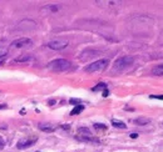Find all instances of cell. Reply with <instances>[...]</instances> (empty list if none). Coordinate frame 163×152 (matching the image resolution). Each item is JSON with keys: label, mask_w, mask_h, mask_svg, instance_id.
Masks as SVG:
<instances>
[{"label": "cell", "mask_w": 163, "mask_h": 152, "mask_svg": "<svg viewBox=\"0 0 163 152\" xmlns=\"http://www.w3.org/2000/svg\"><path fill=\"white\" fill-rule=\"evenodd\" d=\"M70 66H71V64L65 59H57V60H53L48 64V67L53 71H67L70 69Z\"/></svg>", "instance_id": "cell-1"}, {"label": "cell", "mask_w": 163, "mask_h": 152, "mask_svg": "<svg viewBox=\"0 0 163 152\" xmlns=\"http://www.w3.org/2000/svg\"><path fill=\"white\" fill-rule=\"evenodd\" d=\"M108 64H109V60L108 59H100V60H97L92 64H89L84 67V71L87 72H99V71H103Z\"/></svg>", "instance_id": "cell-2"}, {"label": "cell", "mask_w": 163, "mask_h": 152, "mask_svg": "<svg viewBox=\"0 0 163 152\" xmlns=\"http://www.w3.org/2000/svg\"><path fill=\"white\" fill-rule=\"evenodd\" d=\"M133 61H134V59L132 56H122V58H119L118 60H116V63L113 65V70L114 71H123L127 67H129L133 64Z\"/></svg>", "instance_id": "cell-3"}, {"label": "cell", "mask_w": 163, "mask_h": 152, "mask_svg": "<svg viewBox=\"0 0 163 152\" xmlns=\"http://www.w3.org/2000/svg\"><path fill=\"white\" fill-rule=\"evenodd\" d=\"M49 49L51 50H63L68 46V40L65 39H55V40H51L48 43L47 45Z\"/></svg>", "instance_id": "cell-4"}, {"label": "cell", "mask_w": 163, "mask_h": 152, "mask_svg": "<svg viewBox=\"0 0 163 152\" xmlns=\"http://www.w3.org/2000/svg\"><path fill=\"white\" fill-rule=\"evenodd\" d=\"M37 137H30V139H22L18 141L16 143V147L19 148V150H24V148H28L30 146H33L35 142H37Z\"/></svg>", "instance_id": "cell-5"}, {"label": "cell", "mask_w": 163, "mask_h": 152, "mask_svg": "<svg viewBox=\"0 0 163 152\" xmlns=\"http://www.w3.org/2000/svg\"><path fill=\"white\" fill-rule=\"evenodd\" d=\"M30 45H33V41L30 39H28V37H22V39H18V40L11 43V46L16 48V49L26 48V46H30Z\"/></svg>", "instance_id": "cell-6"}, {"label": "cell", "mask_w": 163, "mask_h": 152, "mask_svg": "<svg viewBox=\"0 0 163 152\" xmlns=\"http://www.w3.org/2000/svg\"><path fill=\"white\" fill-rule=\"evenodd\" d=\"M99 54H100V51H98V50H85V51L82 52V55L79 56V59L82 61H87L89 59L96 58V56H98Z\"/></svg>", "instance_id": "cell-7"}, {"label": "cell", "mask_w": 163, "mask_h": 152, "mask_svg": "<svg viewBox=\"0 0 163 152\" xmlns=\"http://www.w3.org/2000/svg\"><path fill=\"white\" fill-rule=\"evenodd\" d=\"M60 9L59 5H47L42 9V13H45V14H53V13H57L58 10Z\"/></svg>", "instance_id": "cell-8"}, {"label": "cell", "mask_w": 163, "mask_h": 152, "mask_svg": "<svg viewBox=\"0 0 163 152\" xmlns=\"http://www.w3.org/2000/svg\"><path fill=\"white\" fill-rule=\"evenodd\" d=\"M38 127L43 132H53L54 130H55V126L51 125V124H39Z\"/></svg>", "instance_id": "cell-9"}, {"label": "cell", "mask_w": 163, "mask_h": 152, "mask_svg": "<svg viewBox=\"0 0 163 152\" xmlns=\"http://www.w3.org/2000/svg\"><path fill=\"white\" fill-rule=\"evenodd\" d=\"M78 135L80 137H90L92 136V132H90V130L87 128V127H79L78 128Z\"/></svg>", "instance_id": "cell-10"}, {"label": "cell", "mask_w": 163, "mask_h": 152, "mask_svg": "<svg viewBox=\"0 0 163 152\" xmlns=\"http://www.w3.org/2000/svg\"><path fill=\"white\" fill-rule=\"evenodd\" d=\"M152 74L154 76H163V64H159L152 69Z\"/></svg>", "instance_id": "cell-11"}, {"label": "cell", "mask_w": 163, "mask_h": 152, "mask_svg": "<svg viewBox=\"0 0 163 152\" xmlns=\"http://www.w3.org/2000/svg\"><path fill=\"white\" fill-rule=\"evenodd\" d=\"M133 122H134L136 125L144 126V125H148V124H151V120H149V119H146V117H138V119L133 120Z\"/></svg>", "instance_id": "cell-12"}, {"label": "cell", "mask_w": 163, "mask_h": 152, "mask_svg": "<svg viewBox=\"0 0 163 152\" xmlns=\"http://www.w3.org/2000/svg\"><path fill=\"white\" fill-rule=\"evenodd\" d=\"M77 139L79 141H84V142H94V143H98L99 140L98 139H94L93 136H90V137H80V136H77Z\"/></svg>", "instance_id": "cell-13"}, {"label": "cell", "mask_w": 163, "mask_h": 152, "mask_svg": "<svg viewBox=\"0 0 163 152\" xmlns=\"http://www.w3.org/2000/svg\"><path fill=\"white\" fill-rule=\"evenodd\" d=\"M84 110V106L83 105H78V106H75L73 110H71V112H70V115L71 116H75V115H79V113L82 112Z\"/></svg>", "instance_id": "cell-14"}, {"label": "cell", "mask_w": 163, "mask_h": 152, "mask_svg": "<svg viewBox=\"0 0 163 152\" xmlns=\"http://www.w3.org/2000/svg\"><path fill=\"white\" fill-rule=\"evenodd\" d=\"M112 125L117 128H127V125L123 121H118V120H112Z\"/></svg>", "instance_id": "cell-15"}, {"label": "cell", "mask_w": 163, "mask_h": 152, "mask_svg": "<svg viewBox=\"0 0 163 152\" xmlns=\"http://www.w3.org/2000/svg\"><path fill=\"white\" fill-rule=\"evenodd\" d=\"M30 60H31V56H30V55H23V56H20V58L15 59L16 63H28V61H30Z\"/></svg>", "instance_id": "cell-16"}, {"label": "cell", "mask_w": 163, "mask_h": 152, "mask_svg": "<svg viewBox=\"0 0 163 152\" xmlns=\"http://www.w3.org/2000/svg\"><path fill=\"white\" fill-rule=\"evenodd\" d=\"M105 89H107V85L103 84V82H100V84H98L96 87H93L92 90H93V91H99V90H105Z\"/></svg>", "instance_id": "cell-17"}, {"label": "cell", "mask_w": 163, "mask_h": 152, "mask_svg": "<svg viewBox=\"0 0 163 152\" xmlns=\"http://www.w3.org/2000/svg\"><path fill=\"white\" fill-rule=\"evenodd\" d=\"M94 128L96 130H107V126L103 124H94Z\"/></svg>", "instance_id": "cell-18"}, {"label": "cell", "mask_w": 163, "mask_h": 152, "mask_svg": "<svg viewBox=\"0 0 163 152\" xmlns=\"http://www.w3.org/2000/svg\"><path fill=\"white\" fill-rule=\"evenodd\" d=\"M6 54H8V50H6L5 48H2V46H0V59L4 58Z\"/></svg>", "instance_id": "cell-19"}, {"label": "cell", "mask_w": 163, "mask_h": 152, "mask_svg": "<svg viewBox=\"0 0 163 152\" xmlns=\"http://www.w3.org/2000/svg\"><path fill=\"white\" fill-rule=\"evenodd\" d=\"M69 102H70V104H73V105H75V106L80 105V100H78V99H70Z\"/></svg>", "instance_id": "cell-20"}, {"label": "cell", "mask_w": 163, "mask_h": 152, "mask_svg": "<svg viewBox=\"0 0 163 152\" xmlns=\"http://www.w3.org/2000/svg\"><path fill=\"white\" fill-rule=\"evenodd\" d=\"M151 99H158V100H163V95H151Z\"/></svg>", "instance_id": "cell-21"}, {"label": "cell", "mask_w": 163, "mask_h": 152, "mask_svg": "<svg viewBox=\"0 0 163 152\" xmlns=\"http://www.w3.org/2000/svg\"><path fill=\"white\" fill-rule=\"evenodd\" d=\"M103 96H104V97H107V96H108V90H107V89L103 91Z\"/></svg>", "instance_id": "cell-22"}, {"label": "cell", "mask_w": 163, "mask_h": 152, "mask_svg": "<svg viewBox=\"0 0 163 152\" xmlns=\"http://www.w3.org/2000/svg\"><path fill=\"white\" fill-rule=\"evenodd\" d=\"M3 108H6V105L5 104H0V110H3Z\"/></svg>", "instance_id": "cell-23"}, {"label": "cell", "mask_w": 163, "mask_h": 152, "mask_svg": "<svg viewBox=\"0 0 163 152\" xmlns=\"http://www.w3.org/2000/svg\"><path fill=\"white\" fill-rule=\"evenodd\" d=\"M131 137L132 139H137L138 137V134H131Z\"/></svg>", "instance_id": "cell-24"}, {"label": "cell", "mask_w": 163, "mask_h": 152, "mask_svg": "<svg viewBox=\"0 0 163 152\" xmlns=\"http://www.w3.org/2000/svg\"><path fill=\"white\" fill-rule=\"evenodd\" d=\"M3 148H4V142L0 140V150H3Z\"/></svg>", "instance_id": "cell-25"}, {"label": "cell", "mask_w": 163, "mask_h": 152, "mask_svg": "<svg viewBox=\"0 0 163 152\" xmlns=\"http://www.w3.org/2000/svg\"><path fill=\"white\" fill-rule=\"evenodd\" d=\"M2 64H3V61H0V65H2Z\"/></svg>", "instance_id": "cell-26"}]
</instances>
